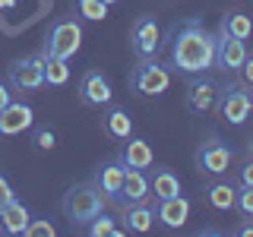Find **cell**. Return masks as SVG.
<instances>
[{"label": "cell", "instance_id": "cell-5", "mask_svg": "<svg viewBox=\"0 0 253 237\" xmlns=\"http://www.w3.org/2000/svg\"><path fill=\"white\" fill-rule=\"evenodd\" d=\"M247 89H250V85L234 82V85H225V89L218 92L215 105H218L221 120H228L231 126H241V123L250 117V111H253V95H250Z\"/></svg>", "mask_w": 253, "mask_h": 237}, {"label": "cell", "instance_id": "cell-31", "mask_svg": "<svg viewBox=\"0 0 253 237\" xmlns=\"http://www.w3.org/2000/svg\"><path fill=\"white\" fill-rule=\"evenodd\" d=\"M241 76H244V85L253 89V57L250 54H247V60H244V67H241Z\"/></svg>", "mask_w": 253, "mask_h": 237}, {"label": "cell", "instance_id": "cell-37", "mask_svg": "<svg viewBox=\"0 0 253 237\" xmlns=\"http://www.w3.org/2000/svg\"><path fill=\"white\" fill-rule=\"evenodd\" d=\"M0 231H3V225H0Z\"/></svg>", "mask_w": 253, "mask_h": 237}, {"label": "cell", "instance_id": "cell-22", "mask_svg": "<svg viewBox=\"0 0 253 237\" xmlns=\"http://www.w3.org/2000/svg\"><path fill=\"white\" fill-rule=\"evenodd\" d=\"M105 130H108V136H114V139L133 136V120H130V114H126L124 108H111L108 117H105Z\"/></svg>", "mask_w": 253, "mask_h": 237}, {"label": "cell", "instance_id": "cell-30", "mask_svg": "<svg viewBox=\"0 0 253 237\" xmlns=\"http://www.w3.org/2000/svg\"><path fill=\"white\" fill-rule=\"evenodd\" d=\"M13 196H16V193H13V187H10V180H6V177H3V174H0V205H3V202H10V199H13Z\"/></svg>", "mask_w": 253, "mask_h": 237}, {"label": "cell", "instance_id": "cell-25", "mask_svg": "<svg viewBox=\"0 0 253 237\" xmlns=\"http://www.w3.org/2000/svg\"><path fill=\"white\" fill-rule=\"evenodd\" d=\"M85 231H89L92 237H101V234H124L121 228L114 225V218H108L105 212H101L98 218H92V221H89V228H85Z\"/></svg>", "mask_w": 253, "mask_h": 237}, {"label": "cell", "instance_id": "cell-13", "mask_svg": "<svg viewBox=\"0 0 253 237\" xmlns=\"http://www.w3.org/2000/svg\"><path fill=\"white\" fill-rule=\"evenodd\" d=\"M155 218L162 221L165 228H171V231L184 228L187 218H190V199H187V196H180V193L177 196H168V199H158Z\"/></svg>", "mask_w": 253, "mask_h": 237}, {"label": "cell", "instance_id": "cell-16", "mask_svg": "<svg viewBox=\"0 0 253 237\" xmlns=\"http://www.w3.org/2000/svg\"><path fill=\"white\" fill-rule=\"evenodd\" d=\"M146 196H149L146 171H139V168H126V171H124V187H121V202H124V205L146 202Z\"/></svg>", "mask_w": 253, "mask_h": 237}, {"label": "cell", "instance_id": "cell-10", "mask_svg": "<svg viewBox=\"0 0 253 237\" xmlns=\"http://www.w3.org/2000/svg\"><path fill=\"white\" fill-rule=\"evenodd\" d=\"M130 47L136 57H155V51L162 47V29L152 16H142V19L133 26V35H130Z\"/></svg>", "mask_w": 253, "mask_h": 237}, {"label": "cell", "instance_id": "cell-15", "mask_svg": "<svg viewBox=\"0 0 253 237\" xmlns=\"http://www.w3.org/2000/svg\"><path fill=\"white\" fill-rule=\"evenodd\" d=\"M121 161L126 164V168H139V171L152 168V161H155L152 146H149L142 136H126L124 149H121Z\"/></svg>", "mask_w": 253, "mask_h": 237}, {"label": "cell", "instance_id": "cell-27", "mask_svg": "<svg viewBox=\"0 0 253 237\" xmlns=\"http://www.w3.org/2000/svg\"><path fill=\"white\" fill-rule=\"evenodd\" d=\"M38 152H51L54 146H57V136H54V130H35V136H32Z\"/></svg>", "mask_w": 253, "mask_h": 237}, {"label": "cell", "instance_id": "cell-11", "mask_svg": "<svg viewBox=\"0 0 253 237\" xmlns=\"http://www.w3.org/2000/svg\"><path fill=\"white\" fill-rule=\"evenodd\" d=\"M32 123H35V114H32V108L26 101H10L0 111V136H19Z\"/></svg>", "mask_w": 253, "mask_h": 237}, {"label": "cell", "instance_id": "cell-9", "mask_svg": "<svg viewBox=\"0 0 253 237\" xmlns=\"http://www.w3.org/2000/svg\"><path fill=\"white\" fill-rule=\"evenodd\" d=\"M196 164H200L203 174H225L228 164H231V149L218 136H209V139H203L200 152H196Z\"/></svg>", "mask_w": 253, "mask_h": 237}, {"label": "cell", "instance_id": "cell-21", "mask_svg": "<svg viewBox=\"0 0 253 237\" xmlns=\"http://www.w3.org/2000/svg\"><path fill=\"white\" fill-rule=\"evenodd\" d=\"M221 32H228V35H234V38H241V41H247V38L253 35V19L250 16H244L241 10H231V13H225L221 16Z\"/></svg>", "mask_w": 253, "mask_h": 237}, {"label": "cell", "instance_id": "cell-12", "mask_svg": "<svg viewBox=\"0 0 253 237\" xmlns=\"http://www.w3.org/2000/svg\"><path fill=\"white\" fill-rule=\"evenodd\" d=\"M215 98H218V85L212 82V79H206L203 73L187 82V108L190 111L206 114V111L215 108Z\"/></svg>", "mask_w": 253, "mask_h": 237}, {"label": "cell", "instance_id": "cell-35", "mask_svg": "<svg viewBox=\"0 0 253 237\" xmlns=\"http://www.w3.org/2000/svg\"><path fill=\"white\" fill-rule=\"evenodd\" d=\"M247 152H250V155H253V136H250V142H247Z\"/></svg>", "mask_w": 253, "mask_h": 237}, {"label": "cell", "instance_id": "cell-14", "mask_svg": "<svg viewBox=\"0 0 253 237\" xmlns=\"http://www.w3.org/2000/svg\"><path fill=\"white\" fill-rule=\"evenodd\" d=\"M124 171H126L124 161H105V164H98V168H95V187L101 190V196H108V199L121 202Z\"/></svg>", "mask_w": 253, "mask_h": 237}, {"label": "cell", "instance_id": "cell-7", "mask_svg": "<svg viewBox=\"0 0 253 237\" xmlns=\"http://www.w3.org/2000/svg\"><path fill=\"white\" fill-rule=\"evenodd\" d=\"M244 60H247V44L241 38L228 35V32L218 29L215 35V67L225 70V73H241Z\"/></svg>", "mask_w": 253, "mask_h": 237}, {"label": "cell", "instance_id": "cell-28", "mask_svg": "<svg viewBox=\"0 0 253 237\" xmlns=\"http://www.w3.org/2000/svg\"><path fill=\"white\" fill-rule=\"evenodd\" d=\"M26 234L29 237H54V225L44 221V218H32L29 228H26Z\"/></svg>", "mask_w": 253, "mask_h": 237}, {"label": "cell", "instance_id": "cell-19", "mask_svg": "<svg viewBox=\"0 0 253 237\" xmlns=\"http://www.w3.org/2000/svg\"><path fill=\"white\" fill-rule=\"evenodd\" d=\"M149 190L155 193V199H168V196H177L180 193V180H177V174L168 171V168H155Z\"/></svg>", "mask_w": 253, "mask_h": 237}, {"label": "cell", "instance_id": "cell-2", "mask_svg": "<svg viewBox=\"0 0 253 237\" xmlns=\"http://www.w3.org/2000/svg\"><path fill=\"white\" fill-rule=\"evenodd\" d=\"M60 209H63V215H67V221L73 228H89V221L101 215L105 199H101V190L95 184H73L63 193Z\"/></svg>", "mask_w": 253, "mask_h": 237}, {"label": "cell", "instance_id": "cell-6", "mask_svg": "<svg viewBox=\"0 0 253 237\" xmlns=\"http://www.w3.org/2000/svg\"><path fill=\"white\" fill-rule=\"evenodd\" d=\"M6 76L16 92H38L44 85V54H29V57L13 60L6 67Z\"/></svg>", "mask_w": 253, "mask_h": 237}, {"label": "cell", "instance_id": "cell-4", "mask_svg": "<svg viewBox=\"0 0 253 237\" xmlns=\"http://www.w3.org/2000/svg\"><path fill=\"white\" fill-rule=\"evenodd\" d=\"M83 47V26L76 19H60L47 29L44 35V54H54V57L70 60L73 54Z\"/></svg>", "mask_w": 253, "mask_h": 237}, {"label": "cell", "instance_id": "cell-32", "mask_svg": "<svg viewBox=\"0 0 253 237\" xmlns=\"http://www.w3.org/2000/svg\"><path fill=\"white\" fill-rule=\"evenodd\" d=\"M10 101H13V92H10V85H6V82H0V111H3L6 105H10Z\"/></svg>", "mask_w": 253, "mask_h": 237}, {"label": "cell", "instance_id": "cell-24", "mask_svg": "<svg viewBox=\"0 0 253 237\" xmlns=\"http://www.w3.org/2000/svg\"><path fill=\"white\" fill-rule=\"evenodd\" d=\"M76 10H79V16H83V19L101 22V19L108 16V3H105V0H79Z\"/></svg>", "mask_w": 253, "mask_h": 237}, {"label": "cell", "instance_id": "cell-1", "mask_svg": "<svg viewBox=\"0 0 253 237\" xmlns=\"http://www.w3.org/2000/svg\"><path fill=\"white\" fill-rule=\"evenodd\" d=\"M171 67L184 76H200L215 67V35L200 19H187L171 44Z\"/></svg>", "mask_w": 253, "mask_h": 237}, {"label": "cell", "instance_id": "cell-36", "mask_svg": "<svg viewBox=\"0 0 253 237\" xmlns=\"http://www.w3.org/2000/svg\"><path fill=\"white\" fill-rule=\"evenodd\" d=\"M105 3H108V6H114V3H121V0H105Z\"/></svg>", "mask_w": 253, "mask_h": 237}, {"label": "cell", "instance_id": "cell-8", "mask_svg": "<svg viewBox=\"0 0 253 237\" xmlns=\"http://www.w3.org/2000/svg\"><path fill=\"white\" fill-rule=\"evenodd\" d=\"M114 98V89H111L108 76L101 70H85L83 79H79V101L85 108H101V105H111Z\"/></svg>", "mask_w": 253, "mask_h": 237}, {"label": "cell", "instance_id": "cell-20", "mask_svg": "<svg viewBox=\"0 0 253 237\" xmlns=\"http://www.w3.org/2000/svg\"><path fill=\"white\" fill-rule=\"evenodd\" d=\"M152 221H155V212L149 209L146 202H133V205H126V231H133V234H146L149 228H152Z\"/></svg>", "mask_w": 253, "mask_h": 237}, {"label": "cell", "instance_id": "cell-26", "mask_svg": "<svg viewBox=\"0 0 253 237\" xmlns=\"http://www.w3.org/2000/svg\"><path fill=\"white\" fill-rule=\"evenodd\" d=\"M234 209L241 212L244 218H253V187H241L234 196Z\"/></svg>", "mask_w": 253, "mask_h": 237}, {"label": "cell", "instance_id": "cell-17", "mask_svg": "<svg viewBox=\"0 0 253 237\" xmlns=\"http://www.w3.org/2000/svg\"><path fill=\"white\" fill-rule=\"evenodd\" d=\"M29 221H32L29 209H26V205H22L19 199H16V196H13L10 202L0 205V225H3V231H6V234H26Z\"/></svg>", "mask_w": 253, "mask_h": 237}, {"label": "cell", "instance_id": "cell-18", "mask_svg": "<svg viewBox=\"0 0 253 237\" xmlns=\"http://www.w3.org/2000/svg\"><path fill=\"white\" fill-rule=\"evenodd\" d=\"M234 196H237V187H231L228 180H215V184L206 187V199H209V205L218 209V212H231L234 209Z\"/></svg>", "mask_w": 253, "mask_h": 237}, {"label": "cell", "instance_id": "cell-34", "mask_svg": "<svg viewBox=\"0 0 253 237\" xmlns=\"http://www.w3.org/2000/svg\"><path fill=\"white\" fill-rule=\"evenodd\" d=\"M16 3H19V0H0V10H16Z\"/></svg>", "mask_w": 253, "mask_h": 237}, {"label": "cell", "instance_id": "cell-23", "mask_svg": "<svg viewBox=\"0 0 253 237\" xmlns=\"http://www.w3.org/2000/svg\"><path fill=\"white\" fill-rule=\"evenodd\" d=\"M44 54V51H42ZM70 82V67L63 57H54V54H44V85H67Z\"/></svg>", "mask_w": 253, "mask_h": 237}, {"label": "cell", "instance_id": "cell-3", "mask_svg": "<svg viewBox=\"0 0 253 237\" xmlns=\"http://www.w3.org/2000/svg\"><path fill=\"white\" fill-rule=\"evenodd\" d=\"M130 82L136 95H146V98H158L171 89V73L168 67H162L155 57H139V63L133 67L130 73Z\"/></svg>", "mask_w": 253, "mask_h": 237}, {"label": "cell", "instance_id": "cell-33", "mask_svg": "<svg viewBox=\"0 0 253 237\" xmlns=\"http://www.w3.org/2000/svg\"><path fill=\"white\" fill-rule=\"evenodd\" d=\"M234 234H241V237H253V225H250V221H244V225H237V228H234Z\"/></svg>", "mask_w": 253, "mask_h": 237}, {"label": "cell", "instance_id": "cell-29", "mask_svg": "<svg viewBox=\"0 0 253 237\" xmlns=\"http://www.w3.org/2000/svg\"><path fill=\"white\" fill-rule=\"evenodd\" d=\"M237 180H241V187H253V161H247L244 168H237Z\"/></svg>", "mask_w": 253, "mask_h": 237}]
</instances>
